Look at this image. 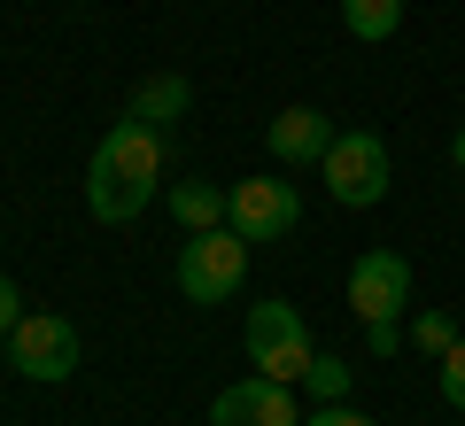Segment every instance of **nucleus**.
Wrapping results in <instances>:
<instances>
[{"label": "nucleus", "mask_w": 465, "mask_h": 426, "mask_svg": "<svg viewBox=\"0 0 465 426\" xmlns=\"http://www.w3.org/2000/svg\"><path fill=\"white\" fill-rule=\"evenodd\" d=\"M302 426H381V419H365L357 403H318V411H311Z\"/></svg>", "instance_id": "nucleus-17"}, {"label": "nucleus", "mask_w": 465, "mask_h": 426, "mask_svg": "<svg viewBox=\"0 0 465 426\" xmlns=\"http://www.w3.org/2000/svg\"><path fill=\"white\" fill-rule=\"evenodd\" d=\"M16 326H24V295H16V279L0 272V342H8Z\"/></svg>", "instance_id": "nucleus-18"}, {"label": "nucleus", "mask_w": 465, "mask_h": 426, "mask_svg": "<svg viewBox=\"0 0 465 426\" xmlns=\"http://www.w3.org/2000/svg\"><path fill=\"white\" fill-rule=\"evenodd\" d=\"M302 388H311V403H349V364L333 357V349H318L311 372H302Z\"/></svg>", "instance_id": "nucleus-13"}, {"label": "nucleus", "mask_w": 465, "mask_h": 426, "mask_svg": "<svg viewBox=\"0 0 465 426\" xmlns=\"http://www.w3.org/2000/svg\"><path fill=\"white\" fill-rule=\"evenodd\" d=\"M341 24H349L357 39H372V47H381V39H396L403 0H341Z\"/></svg>", "instance_id": "nucleus-12"}, {"label": "nucleus", "mask_w": 465, "mask_h": 426, "mask_svg": "<svg viewBox=\"0 0 465 426\" xmlns=\"http://www.w3.org/2000/svg\"><path fill=\"white\" fill-rule=\"evenodd\" d=\"M186 109H194V85H186L179 70H155V78H140V94H133L124 116H140V124H179Z\"/></svg>", "instance_id": "nucleus-10"}, {"label": "nucleus", "mask_w": 465, "mask_h": 426, "mask_svg": "<svg viewBox=\"0 0 465 426\" xmlns=\"http://www.w3.org/2000/svg\"><path fill=\"white\" fill-rule=\"evenodd\" d=\"M434 380H442V403H450V411H465V333L442 349V357H434Z\"/></svg>", "instance_id": "nucleus-14"}, {"label": "nucleus", "mask_w": 465, "mask_h": 426, "mask_svg": "<svg viewBox=\"0 0 465 426\" xmlns=\"http://www.w3.org/2000/svg\"><path fill=\"white\" fill-rule=\"evenodd\" d=\"M0 364H8V342H0Z\"/></svg>", "instance_id": "nucleus-20"}, {"label": "nucleus", "mask_w": 465, "mask_h": 426, "mask_svg": "<svg viewBox=\"0 0 465 426\" xmlns=\"http://www.w3.org/2000/svg\"><path fill=\"white\" fill-rule=\"evenodd\" d=\"M210 426H302V411H295V388L287 380H232V388H217V403H210Z\"/></svg>", "instance_id": "nucleus-8"}, {"label": "nucleus", "mask_w": 465, "mask_h": 426, "mask_svg": "<svg viewBox=\"0 0 465 426\" xmlns=\"http://www.w3.org/2000/svg\"><path fill=\"white\" fill-rule=\"evenodd\" d=\"M155 194H163V124L124 116V124L101 132L94 163H85V210L101 225H133Z\"/></svg>", "instance_id": "nucleus-1"}, {"label": "nucleus", "mask_w": 465, "mask_h": 426, "mask_svg": "<svg viewBox=\"0 0 465 426\" xmlns=\"http://www.w3.org/2000/svg\"><path fill=\"white\" fill-rule=\"evenodd\" d=\"M8 364H16L24 380H39V388L70 380L78 372V326H70L63 311H24V326L8 333Z\"/></svg>", "instance_id": "nucleus-5"}, {"label": "nucleus", "mask_w": 465, "mask_h": 426, "mask_svg": "<svg viewBox=\"0 0 465 426\" xmlns=\"http://www.w3.org/2000/svg\"><path fill=\"white\" fill-rule=\"evenodd\" d=\"M450 155H458V171H465V124H458V140H450Z\"/></svg>", "instance_id": "nucleus-19"}, {"label": "nucleus", "mask_w": 465, "mask_h": 426, "mask_svg": "<svg viewBox=\"0 0 465 426\" xmlns=\"http://www.w3.org/2000/svg\"><path fill=\"white\" fill-rule=\"evenodd\" d=\"M264 148H272V163H287V171H302V163H326V148H333V132H326V116L318 109H280L264 124Z\"/></svg>", "instance_id": "nucleus-9"}, {"label": "nucleus", "mask_w": 465, "mask_h": 426, "mask_svg": "<svg viewBox=\"0 0 465 426\" xmlns=\"http://www.w3.org/2000/svg\"><path fill=\"white\" fill-rule=\"evenodd\" d=\"M411 342L427 349V357H442V349L458 342V326H450V311H427V318H419V326H411Z\"/></svg>", "instance_id": "nucleus-15"}, {"label": "nucleus", "mask_w": 465, "mask_h": 426, "mask_svg": "<svg viewBox=\"0 0 465 426\" xmlns=\"http://www.w3.org/2000/svg\"><path fill=\"white\" fill-rule=\"evenodd\" d=\"M365 349H372V357H396V349H403V326H396V318H365Z\"/></svg>", "instance_id": "nucleus-16"}, {"label": "nucleus", "mask_w": 465, "mask_h": 426, "mask_svg": "<svg viewBox=\"0 0 465 426\" xmlns=\"http://www.w3.org/2000/svg\"><path fill=\"white\" fill-rule=\"evenodd\" d=\"M163 202H171V217H179V233H217V225H225V186H210L202 171L179 179Z\"/></svg>", "instance_id": "nucleus-11"}, {"label": "nucleus", "mask_w": 465, "mask_h": 426, "mask_svg": "<svg viewBox=\"0 0 465 426\" xmlns=\"http://www.w3.org/2000/svg\"><path fill=\"white\" fill-rule=\"evenodd\" d=\"M295 217H302V194L287 179H264V171H256V179H232L225 186V225L241 233V241H280V233H295Z\"/></svg>", "instance_id": "nucleus-6"}, {"label": "nucleus", "mask_w": 465, "mask_h": 426, "mask_svg": "<svg viewBox=\"0 0 465 426\" xmlns=\"http://www.w3.org/2000/svg\"><path fill=\"white\" fill-rule=\"evenodd\" d=\"M241 279H249V241L232 225H217V233H186V248H179V295L186 302H232L241 295Z\"/></svg>", "instance_id": "nucleus-3"}, {"label": "nucleus", "mask_w": 465, "mask_h": 426, "mask_svg": "<svg viewBox=\"0 0 465 426\" xmlns=\"http://www.w3.org/2000/svg\"><path fill=\"white\" fill-rule=\"evenodd\" d=\"M388 140L372 124H349V132H333V148H326V186H333V202L341 210H372V202L388 194Z\"/></svg>", "instance_id": "nucleus-4"}, {"label": "nucleus", "mask_w": 465, "mask_h": 426, "mask_svg": "<svg viewBox=\"0 0 465 426\" xmlns=\"http://www.w3.org/2000/svg\"><path fill=\"white\" fill-rule=\"evenodd\" d=\"M403 302H411V263L396 248H365L349 263V311L357 318H403Z\"/></svg>", "instance_id": "nucleus-7"}, {"label": "nucleus", "mask_w": 465, "mask_h": 426, "mask_svg": "<svg viewBox=\"0 0 465 426\" xmlns=\"http://www.w3.org/2000/svg\"><path fill=\"white\" fill-rule=\"evenodd\" d=\"M241 342H249V364L264 380H287V388H302V372H311V357H318V342H311V326H302V311L287 295H264L249 311V326H241Z\"/></svg>", "instance_id": "nucleus-2"}]
</instances>
